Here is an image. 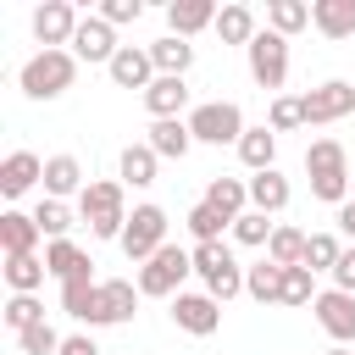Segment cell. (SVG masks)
<instances>
[{
	"mask_svg": "<svg viewBox=\"0 0 355 355\" xmlns=\"http://www.w3.org/2000/svg\"><path fill=\"white\" fill-rule=\"evenodd\" d=\"M78 216L89 222L94 239H116L122 244V227H128V183L122 178H94L83 194H78Z\"/></svg>",
	"mask_w": 355,
	"mask_h": 355,
	"instance_id": "cell-1",
	"label": "cell"
},
{
	"mask_svg": "<svg viewBox=\"0 0 355 355\" xmlns=\"http://www.w3.org/2000/svg\"><path fill=\"white\" fill-rule=\"evenodd\" d=\"M72 78H78V55L72 50H33L22 61V72H17L28 100H61L72 89Z\"/></svg>",
	"mask_w": 355,
	"mask_h": 355,
	"instance_id": "cell-2",
	"label": "cell"
},
{
	"mask_svg": "<svg viewBox=\"0 0 355 355\" xmlns=\"http://www.w3.org/2000/svg\"><path fill=\"white\" fill-rule=\"evenodd\" d=\"M189 272H194V255H189L183 244H166V250H155V255L139 266V294H144V300H178Z\"/></svg>",
	"mask_w": 355,
	"mask_h": 355,
	"instance_id": "cell-3",
	"label": "cell"
},
{
	"mask_svg": "<svg viewBox=\"0 0 355 355\" xmlns=\"http://www.w3.org/2000/svg\"><path fill=\"white\" fill-rule=\"evenodd\" d=\"M189 133H194V144H233V150H239V139H244V111H239L233 100H205V105L189 111Z\"/></svg>",
	"mask_w": 355,
	"mask_h": 355,
	"instance_id": "cell-4",
	"label": "cell"
},
{
	"mask_svg": "<svg viewBox=\"0 0 355 355\" xmlns=\"http://www.w3.org/2000/svg\"><path fill=\"white\" fill-rule=\"evenodd\" d=\"M155 250H166V211H161L155 200H144V205H133V216H128V227H122V255L144 266Z\"/></svg>",
	"mask_w": 355,
	"mask_h": 355,
	"instance_id": "cell-5",
	"label": "cell"
},
{
	"mask_svg": "<svg viewBox=\"0 0 355 355\" xmlns=\"http://www.w3.org/2000/svg\"><path fill=\"white\" fill-rule=\"evenodd\" d=\"M244 61H250V78H255L261 89H283V83H288V39H283V33L261 28V33L250 39Z\"/></svg>",
	"mask_w": 355,
	"mask_h": 355,
	"instance_id": "cell-6",
	"label": "cell"
},
{
	"mask_svg": "<svg viewBox=\"0 0 355 355\" xmlns=\"http://www.w3.org/2000/svg\"><path fill=\"white\" fill-rule=\"evenodd\" d=\"M300 111H305V128L344 122V116L355 111V83H344V78H327V83H316V89H305V94H300Z\"/></svg>",
	"mask_w": 355,
	"mask_h": 355,
	"instance_id": "cell-7",
	"label": "cell"
},
{
	"mask_svg": "<svg viewBox=\"0 0 355 355\" xmlns=\"http://www.w3.org/2000/svg\"><path fill=\"white\" fill-rule=\"evenodd\" d=\"M311 311H316V327H322L333 344H344V349L355 344V294H344V288H322Z\"/></svg>",
	"mask_w": 355,
	"mask_h": 355,
	"instance_id": "cell-8",
	"label": "cell"
},
{
	"mask_svg": "<svg viewBox=\"0 0 355 355\" xmlns=\"http://www.w3.org/2000/svg\"><path fill=\"white\" fill-rule=\"evenodd\" d=\"M78 6L72 0H44L39 11H33V39L44 44V50H67L72 44V33H78Z\"/></svg>",
	"mask_w": 355,
	"mask_h": 355,
	"instance_id": "cell-9",
	"label": "cell"
},
{
	"mask_svg": "<svg viewBox=\"0 0 355 355\" xmlns=\"http://www.w3.org/2000/svg\"><path fill=\"white\" fill-rule=\"evenodd\" d=\"M105 72H111V83H116V89H139V94L161 78V72H155V61H150V44H122V50L111 55V67H105Z\"/></svg>",
	"mask_w": 355,
	"mask_h": 355,
	"instance_id": "cell-10",
	"label": "cell"
},
{
	"mask_svg": "<svg viewBox=\"0 0 355 355\" xmlns=\"http://www.w3.org/2000/svg\"><path fill=\"white\" fill-rule=\"evenodd\" d=\"M172 322H178L189 338H211V333L222 327V305H216L211 294H178V300H172Z\"/></svg>",
	"mask_w": 355,
	"mask_h": 355,
	"instance_id": "cell-11",
	"label": "cell"
},
{
	"mask_svg": "<svg viewBox=\"0 0 355 355\" xmlns=\"http://www.w3.org/2000/svg\"><path fill=\"white\" fill-rule=\"evenodd\" d=\"M116 50H122V44H116V28H111L105 17H83V22H78V33H72V55H78V61L111 67Z\"/></svg>",
	"mask_w": 355,
	"mask_h": 355,
	"instance_id": "cell-12",
	"label": "cell"
},
{
	"mask_svg": "<svg viewBox=\"0 0 355 355\" xmlns=\"http://www.w3.org/2000/svg\"><path fill=\"white\" fill-rule=\"evenodd\" d=\"M139 283H128V277H100V327H122V322H133V311H139Z\"/></svg>",
	"mask_w": 355,
	"mask_h": 355,
	"instance_id": "cell-13",
	"label": "cell"
},
{
	"mask_svg": "<svg viewBox=\"0 0 355 355\" xmlns=\"http://www.w3.org/2000/svg\"><path fill=\"white\" fill-rule=\"evenodd\" d=\"M33 183H44V161H39L33 150H11V155L0 161V194H6V200H22Z\"/></svg>",
	"mask_w": 355,
	"mask_h": 355,
	"instance_id": "cell-14",
	"label": "cell"
},
{
	"mask_svg": "<svg viewBox=\"0 0 355 355\" xmlns=\"http://www.w3.org/2000/svg\"><path fill=\"white\" fill-rule=\"evenodd\" d=\"M144 144L161 155V161H183L194 150V133H189V116H166V122H150Z\"/></svg>",
	"mask_w": 355,
	"mask_h": 355,
	"instance_id": "cell-15",
	"label": "cell"
},
{
	"mask_svg": "<svg viewBox=\"0 0 355 355\" xmlns=\"http://www.w3.org/2000/svg\"><path fill=\"white\" fill-rule=\"evenodd\" d=\"M216 0H172L166 6V28L178 33V39H194L200 28H216Z\"/></svg>",
	"mask_w": 355,
	"mask_h": 355,
	"instance_id": "cell-16",
	"label": "cell"
},
{
	"mask_svg": "<svg viewBox=\"0 0 355 355\" xmlns=\"http://www.w3.org/2000/svg\"><path fill=\"white\" fill-rule=\"evenodd\" d=\"M83 189H89V178H83L78 155H44V200H67Z\"/></svg>",
	"mask_w": 355,
	"mask_h": 355,
	"instance_id": "cell-17",
	"label": "cell"
},
{
	"mask_svg": "<svg viewBox=\"0 0 355 355\" xmlns=\"http://www.w3.org/2000/svg\"><path fill=\"white\" fill-rule=\"evenodd\" d=\"M39 222L28 211H0V250L6 255H39Z\"/></svg>",
	"mask_w": 355,
	"mask_h": 355,
	"instance_id": "cell-18",
	"label": "cell"
},
{
	"mask_svg": "<svg viewBox=\"0 0 355 355\" xmlns=\"http://www.w3.org/2000/svg\"><path fill=\"white\" fill-rule=\"evenodd\" d=\"M183 105H189V83H183V78H155V83L144 89V111H150V122L183 116Z\"/></svg>",
	"mask_w": 355,
	"mask_h": 355,
	"instance_id": "cell-19",
	"label": "cell"
},
{
	"mask_svg": "<svg viewBox=\"0 0 355 355\" xmlns=\"http://www.w3.org/2000/svg\"><path fill=\"white\" fill-rule=\"evenodd\" d=\"M288 200H294V189H288V178H283L277 166H272V172H250V211L277 216Z\"/></svg>",
	"mask_w": 355,
	"mask_h": 355,
	"instance_id": "cell-20",
	"label": "cell"
},
{
	"mask_svg": "<svg viewBox=\"0 0 355 355\" xmlns=\"http://www.w3.org/2000/svg\"><path fill=\"white\" fill-rule=\"evenodd\" d=\"M44 266H50V277H61V283H72V277H94V261H89L72 239L44 244Z\"/></svg>",
	"mask_w": 355,
	"mask_h": 355,
	"instance_id": "cell-21",
	"label": "cell"
},
{
	"mask_svg": "<svg viewBox=\"0 0 355 355\" xmlns=\"http://www.w3.org/2000/svg\"><path fill=\"white\" fill-rule=\"evenodd\" d=\"M311 22L322 39H349L355 33V0H311Z\"/></svg>",
	"mask_w": 355,
	"mask_h": 355,
	"instance_id": "cell-22",
	"label": "cell"
},
{
	"mask_svg": "<svg viewBox=\"0 0 355 355\" xmlns=\"http://www.w3.org/2000/svg\"><path fill=\"white\" fill-rule=\"evenodd\" d=\"M155 166H161V155H155L150 144H128V150L116 155V178H122L128 189H150V183H155Z\"/></svg>",
	"mask_w": 355,
	"mask_h": 355,
	"instance_id": "cell-23",
	"label": "cell"
},
{
	"mask_svg": "<svg viewBox=\"0 0 355 355\" xmlns=\"http://www.w3.org/2000/svg\"><path fill=\"white\" fill-rule=\"evenodd\" d=\"M205 205H216L227 222H239V216L250 211V178H211V189H205Z\"/></svg>",
	"mask_w": 355,
	"mask_h": 355,
	"instance_id": "cell-24",
	"label": "cell"
},
{
	"mask_svg": "<svg viewBox=\"0 0 355 355\" xmlns=\"http://www.w3.org/2000/svg\"><path fill=\"white\" fill-rule=\"evenodd\" d=\"M150 61H155V72H161V78H183V72L194 67V44H189V39H178V33H166V39H155V44H150Z\"/></svg>",
	"mask_w": 355,
	"mask_h": 355,
	"instance_id": "cell-25",
	"label": "cell"
},
{
	"mask_svg": "<svg viewBox=\"0 0 355 355\" xmlns=\"http://www.w3.org/2000/svg\"><path fill=\"white\" fill-rule=\"evenodd\" d=\"M239 161H244L250 172H272V166H277V133H272V128H244Z\"/></svg>",
	"mask_w": 355,
	"mask_h": 355,
	"instance_id": "cell-26",
	"label": "cell"
},
{
	"mask_svg": "<svg viewBox=\"0 0 355 355\" xmlns=\"http://www.w3.org/2000/svg\"><path fill=\"white\" fill-rule=\"evenodd\" d=\"M244 294L255 305H283V266H272V261L244 266Z\"/></svg>",
	"mask_w": 355,
	"mask_h": 355,
	"instance_id": "cell-27",
	"label": "cell"
},
{
	"mask_svg": "<svg viewBox=\"0 0 355 355\" xmlns=\"http://www.w3.org/2000/svg\"><path fill=\"white\" fill-rule=\"evenodd\" d=\"M255 33H261V28H255V11H250V6L233 0V6L216 11V39H222V44H244V50H250Z\"/></svg>",
	"mask_w": 355,
	"mask_h": 355,
	"instance_id": "cell-28",
	"label": "cell"
},
{
	"mask_svg": "<svg viewBox=\"0 0 355 355\" xmlns=\"http://www.w3.org/2000/svg\"><path fill=\"white\" fill-rule=\"evenodd\" d=\"M44 277H50L44 255H6V283H11V294H39Z\"/></svg>",
	"mask_w": 355,
	"mask_h": 355,
	"instance_id": "cell-29",
	"label": "cell"
},
{
	"mask_svg": "<svg viewBox=\"0 0 355 355\" xmlns=\"http://www.w3.org/2000/svg\"><path fill=\"white\" fill-rule=\"evenodd\" d=\"M305 172H311V178L349 172V150H344L338 139H311V144H305Z\"/></svg>",
	"mask_w": 355,
	"mask_h": 355,
	"instance_id": "cell-30",
	"label": "cell"
},
{
	"mask_svg": "<svg viewBox=\"0 0 355 355\" xmlns=\"http://www.w3.org/2000/svg\"><path fill=\"white\" fill-rule=\"evenodd\" d=\"M266 28L283 33V39H294L300 28H311V6L305 0H272L266 6Z\"/></svg>",
	"mask_w": 355,
	"mask_h": 355,
	"instance_id": "cell-31",
	"label": "cell"
},
{
	"mask_svg": "<svg viewBox=\"0 0 355 355\" xmlns=\"http://www.w3.org/2000/svg\"><path fill=\"white\" fill-rule=\"evenodd\" d=\"M266 261H272V266H305V233L288 227V222H277V233H272V244H266Z\"/></svg>",
	"mask_w": 355,
	"mask_h": 355,
	"instance_id": "cell-32",
	"label": "cell"
},
{
	"mask_svg": "<svg viewBox=\"0 0 355 355\" xmlns=\"http://www.w3.org/2000/svg\"><path fill=\"white\" fill-rule=\"evenodd\" d=\"M272 233H277V222H272L266 211H244V216L233 222V244H244V250H266Z\"/></svg>",
	"mask_w": 355,
	"mask_h": 355,
	"instance_id": "cell-33",
	"label": "cell"
},
{
	"mask_svg": "<svg viewBox=\"0 0 355 355\" xmlns=\"http://www.w3.org/2000/svg\"><path fill=\"white\" fill-rule=\"evenodd\" d=\"M183 222H189L194 244H216V239H222V227H233V222H227V216H222L216 205H205V200H200V205H194V211H189Z\"/></svg>",
	"mask_w": 355,
	"mask_h": 355,
	"instance_id": "cell-34",
	"label": "cell"
},
{
	"mask_svg": "<svg viewBox=\"0 0 355 355\" xmlns=\"http://www.w3.org/2000/svg\"><path fill=\"white\" fill-rule=\"evenodd\" d=\"M338 255H344L338 233H305V266H311V272H333Z\"/></svg>",
	"mask_w": 355,
	"mask_h": 355,
	"instance_id": "cell-35",
	"label": "cell"
},
{
	"mask_svg": "<svg viewBox=\"0 0 355 355\" xmlns=\"http://www.w3.org/2000/svg\"><path fill=\"white\" fill-rule=\"evenodd\" d=\"M316 272L311 266H283V305H316Z\"/></svg>",
	"mask_w": 355,
	"mask_h": 355,
	"instance_id": "cell-36",
	"label": "cell"
},
{
	"mask_svg": "<svg viewBox=\"0 0 355 355\" xmlns=\"http://www.w3.org/2000/svg\"><path fill=\"white\" fill-rule=\"evenodd\" d=\"M0 316H6V327H11V338H17V333H28V327H39V322H44V305H39L33 294H11Z\"/></svg>",
	"mask_w": 355,
	"mask_h": 355,
	"instance_id": "cell-37",
	"label": "cell"
},
{
	"mask_svg": "<svg viewBox=\"0 0 355 355\" xmlns=\"http://www.w3.org/2000/svg\"><path fill=\"white\" fill-rule=\"evenodd\" d=\"M33 222H39V233L55 244V239H67V227H72V211H67V200H39V205H33Z\"/></svg>",
	"mask_w": 355,
	"mask_h": 355,
	"instance_id": "cell-38",
	"label": "cell"
},
{
	"mask_svg": "<svg viewBox=\"0 0 355 355\" xmlns=\"http://www.w3.org/2000/svg\"><path fill=\"white\" fill-rule=\"evenodd\" d=\"M266 128H272V133H294V128H305V111H300V94H272V111H266Z\"/></svg>",
	"mask_w": 355,
	"mask_h": 355,
	"instance_id": "cell-39",
	"label": "cell"
},
{
	"mask_svg": "<svg viewBox=\"0 0 355 355\" xmlns=\"http://www.w3.org/2000/svg\"><path fill=\"white\" fill-rule=\"evenodd\" d=\"M61 333L50 327V322H39V327H28V333H17V355H61Z\"/></svg>",
	"mask_w": 355,
	"mask_h": 355,
	"instance_id": "cell-40",
	"label": "cell"
},
{
	"mask_svg": "<svg viewBox=\"0 0 355 355\" xmlns=\"http://www.w3.org/2000/svg\"><path fill=\"white\" fill-rule=\"evenodd\" d=\"M311 194L327 200V205H344L349 200V172H327V178H311Z\"/></svg>",
	"mask_w": 355,
	"mask_h": 355,
	"instance_id": "cell-41",
	"label": "cell"
},
{
	"mask_svg": "<svg viewBox=\"0 0 355 355\" xmlns=\"http://www.w3.org/2000/svg\"><path fill=\"white\" fill-rule=\"evenodd\" d=\"M94 17H105L111 28H128V22H139V17H144V6H139V0H100V11H94Z\"/></svg>",
	"mask_w": 355,
	"mask_h": 355,
	"instance_id": "cell-42",
	"label": "cell"
},
{
	"mask_svg": "<svg viewBox=\"0 0 355 355\" xmlns=\"http://www.w3.org/2000/svg\"><path fill=\"white\" fill-rule=\"evenodd\" d=\"M333 288L355 294V250H344V255H338V266H333Z\"/></svg>",
	"mask_w": 355,
	"mask_h": 355,
	"instance_id": "cell-43",
	"label": "cell"
},
{
	"mask_svg": "<svg viewBox=\"0 0 355 355\" xmlns=\"http://www.w3.org/2000/svg\"><path fill=\"white\" fill-rule=\"evenodd\" d=\"M61 355H100V344H94L89 333H72V338L61 344Z\"/></svg>",
	"mask_w": 355,
	"mask_h": 355,
	"instance_id": "cell-44",
	"label": "cell"
},
{
	"mask_svg": "<svg viewBox=\"0 0 355 355\" xmlns=\"http://www.w3.org/2000/svg\"><path fill=\"white\" fill-rule=\"evenodd\" d=\"M338 233H349V239H355V200H344V205H338Z\"/></svg>",
	"mask_w": 355,
	"mask_h": 355,
	"instance_id": "cell-45",
	"label": "cell"
},
{
	"mask_svg": "<svg viewBox=\"0 0 355 355\" xmlns=\"http://www.w3.org/2000/svg\"><path fill=\"white\" fill-rule=\"evenodd\" d=\"M327 355H349V349H344V344H333V349H327Z\"/></svg>",
	"mask_w": 355,
	"mask_h": 355,
	"instance_id": "cell-46",
	"label": "cell"
}]
</instances>
